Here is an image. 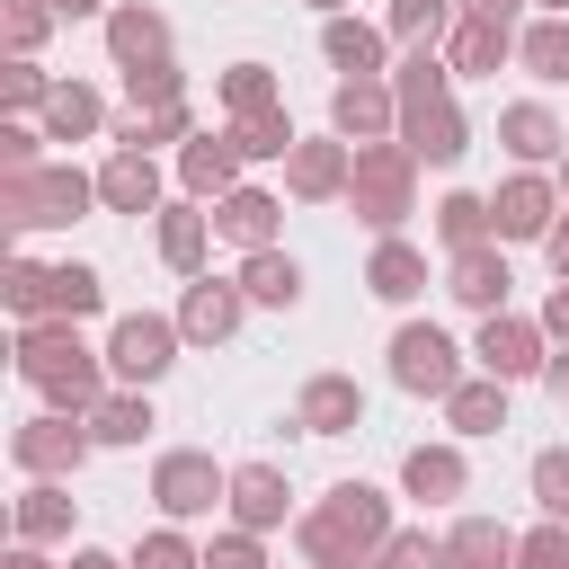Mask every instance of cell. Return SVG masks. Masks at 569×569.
<instances>
[{"label":"cell","mask_w":569,"mask_h":569,"mask_svg":"<svg viewBox=\"0 0 569 569\" xmlns=\"http://www.w3.org/2000/svg\"><path fill=\"white\" fill-rule=\"evenodd\" d=\"M391 533H400V525H391V498L365 489V480H338L320 507L293 516V551H302L311 569H373Z\"/></svg>","instance_id":"6da1fadb"},{"label":"cell","mask_w":569,"mask_h":569,"mask_svg":"<svg viewBox=\"0 0 569 569\" xmlns=\"http://www.w3.org/2000/svg\"><path fill=\"white\" fill-rule=\"evenodd\" d=\"M391 98H400V133H391V142H409L418 169H453V160L471 151V124H462V107H453V62H445V53H409V62L391 71Z\"/></svg>","instance_id":"7a4b0ae2"},{"label":"cell","mask_w":569,"mask_h":569,"mask_svg":"<svg viewBox=\"0 0 569 569\" xmlns=\"http://www.w3.org/2000/svg\"><path fill=\"white\" fill-rule=\"evenodd\" d=\"M18 373L44 391V409H71V418H89L107 400V356H89L80 320H27L18 329Z\"/></svg>","instance_id":"3957f363"},{"label":"cell","mask_w":569,"mask_h":569,"mask_svg":"<svg viewBox=\"0 0 569 569\" xmlns=\"http://www.w3.org/2000/svg\"><path fill=\"white\" fill-rule=\"evenodd\" d=\"M347 204H356L365 231L400 240V222L418 213V160H409V142H365L356 151V178H347Z\"/></svg>","instance_id":"277c9868"},{"label":"cell","mask_w":569,"mask_h":569,"mask_svg":"<svg viewBox=\"0 0 569 569\" xmlns=\"http://www.w3.org/2000/svg\"><path fill=\"white\" fill-rule=\"evenodd\" d=\"M98 204V178L71 169V160H44L27 178H0V222L9 231H44V222H80Z\"/></svg>","instance_id":"5b68a950"},{"label":"cell","mask_w":569,"mask_h":569,"mask_svg":"<svg viewBox=\"0 0 569 569\" xmlns=\"http://www.w3.org/2000/svg\"><path fill=\"white\" fill-rule=\"evenodd\" d=\"M178 347H187L178 311H124V320L107 329V373H116L124 391H151V382L178 365Z\"/></svg>","instance_id":"8992f818"},{"label":"cell","mask_w":569,"mask_h":569,"mask_svg":"<svg viewBox=\"0 0 569 569\" xmlns=\"http://www.w3.org/2000/svg\"><path fill=\"white\" fill-rule=\"evenodd\" d=\"M89 453H98V436H89V418H71V409H36V418L9 427V462H18L27 480H71Z\"/></svg>","instance_id":"52a82bcc"},{"label":"cell","mask_w":569,"mask_h":569,"mask_svg":"<svg viewBox=\"0 0 569 569\" xmlns=\"http://www.w3.org/2000/svg\"><path fill=\"white\" fill-rule=\"evenodd\" d=\"M151 507H160L169 525H196V516L231 507V471H222L213 453L178 445V453H160V462H151Z\"/></svg>","instance_id":"ba28073f"},{"label":"cell","mask_w":569,"mask_h":569,"mask_svg":"<svg viewBox=\"0 0 569 569\" xmlns=\"http://www.w3.org/2000/svg\"><path fill=\"white\" fill-rule=\"evenodd\" d=\"M391 382L418 391V400H453L471 373H462V347H453L436 320H409V329L391 338Z\"/></svg>","instance_id":"9c48e42d"},{"label":"cell","mask_w":569,"mask_h":569,"mask_svg":"<svg viewBox=\"0 0 569 569\" xmlns=\"http://www.w3.org/2000/svg\"><path fill=\"white\" fill-rule=\"evenodd\" d=\"M471 365H480L489 382H525V373H542V365H551V356H542V320H525V311H489L480 338H471Z\"/></svg>","instance_id":"30bf717a"},{"label":"cell","mask_w":569,"mask_h":569,"mask_svg":"<svg viewBox=\"0 0 569 569\" xmlns=\"http://www.w3.org/2000/svg\"><path fill=\"white\" fill-rule=\"evenodd\" d=\"M560 213H569V204H560V187H551L542 169H516V178L489 196V231H498V240H551Z\"/></svg>","instance_id":"8fae6325"},{"label":"cell","mask_w":569,"mask_h":569,"mask_svg":"<svg viewBox=\"0 0 569 569\" xmlns=\"http://www.w3.org/2000/svg\"><path fill=\"white\" fill-rule=\"evenodd\" d=\"M329 133L338 142H391L400 133V98H391V80H338L329 89Z\"/></svg>","instance_id":"7c38bea8"},{"label":"cell","mask_w":569,"mask_h":569,"mask_svg":"<svg viewBox=\"0 0 569 569\" xmlns=\"http://www.w3.org/2000/svg\"><path fill=\"white\" fill-rule=\"evenodd\" d=\"M347 178H356V142H293V160H284V196L293 204H338L347 196Z\"/></svg>","instance_id":"4fadbf2b"},{"label":"cell","mask_w":569,"mask_h":569,"mask_svg":"<svg viewBox=\"0 0 569 569\" xmlns=\"http://www.w3.org/2000/svg\"><path fill=\"white\" fill-rule=\"evenodd\" d=\"M240 311H249V293H240L231 276H196V284L178 293V329H187V347H222V338L240 329Z\"/></svg>","instance_id":"5bb4252c"},{"label":"cell","mask_w":569,"mask_h":569,"mask_svg":"<svg viewBox=\"0 0 569 569\" xmlns=\"http://www.w3.org/2000/svg\"><path fill=\"white\" fill-rule=\"evenodd\" d=\"M178 187H187L196 204H222V196L240 187V142H231V124H222V133L178 142Z\"/></svg>","instance_id":"9a60e30c"},{"label":"cell","mask_w":569,"mask_h":569,"mask_svg":"<svg viewBox=\"0 0 569 569\" xmlns=\"http://www.w3.org/2000/svg\"><path fill=\"white\" fill-rule=\"evenodd\" d=\"M293 427H302V436H347V427H365L356 373H311V382L293 391Z\"/></svg>","instance_id":"2e32d148"},{"label":"cell","mask_w":569,"mask_h":569,"mask_svg":"<svg viewBox=\"0 0 569 569\" xmlns=\"http://www.w3.org/2000/svg\"><path fill=\"white\" fill-rule=\"evenodd\" d=\"M231 525H240V533H276V525H293V489H284L276 462H240V471H231Z\"/></svg>","instance_id":"e0dca14e"},{"label":"cell","mask_w":569,"mask_h":569,"mask_svg":"<svg viewBox=\"0 0 569 569\" xmlns=\"http://www.w3.org/2000/svg\"><path fill=\"white\" fill-rule=\"evenodd\" d=\"M71 516H80V498H71V480H27L18 498H9V533L18 542H71Z\"/></svg>","instance_id":"ac0fdd59"},{"label":"cell","mask_w":569,"mask_h":569,"mask_svg":"<svg viewBox=\"0 0 569 569\" xmlns=\"http://www.w3.org/2000/svg\"><path fill=\"white\" fill-rule=\"evenodd\" d=\"M107 62H116V71H151V62H169V18L142 9V0L107 9Z\"/></svg>","instance_id":"d6986e66"},{"label":"cell","mask_w":569,"mask_h":569,"mask_svg":"<svg viewBox=\"0 0 569 569\" xmlns=\"http://www.w3.org/2000/svg\"><path fill=\"white\" fill-rule=\"evenodd\" d=\"M516 36H525V27H498V18H453V36H445L453 80H498V62H516Z\"/></svg>","instance_id":"ffe728a7"},{"label":"cell","mask_w":569,"mask_h":569,"mask_svg":"<svg viewBox=\"0 0 569 569\" xmlns=\"http://www.w3.org/2000/svg\"><path fill=\"white\" fill-rule=\"evenodd\" d=\"M507 284H516V276H507V258H498V240H480V249H462V258H445V293H453L462 311H480V320H489V311H507Z\"/></svg>","instance_id":"44dd1931"},{"label":"cell","mask_w":569,"mask_h":569,"mask_svg":"<svg viewBox=\"0 0 569 569\" xmlns=\"http://www.w3.org/2000/svg\"><path fill=\"white\" fill-rule=\"evenodd\" d=\"M98 204L107 213H160V160L151 151H107L98 160Z\"/></svg>","instance_id":"7402d4cb"},{"label":"cell","mask_w":569,"mask_h":569,"mask_svg":"<svg viewBox=\"0 0 569 569\" xmlns=\"http://www.w3.org/2000/svg\"><path fill=\"white\" fill-rule=\"evenodd\" d=\"M151 240H160V267L196 284V276H204V240H213V213H204L196 196H178V204H160V231H151Z\"/></svg>","instance_id":"603a6c76"},{"label":"cell","mask_w":569,"mask_h":569,"mask_svg":"<svg viewBox=\"0 0 569 569\" xmlns=\"http://www.w3.org/2000/svg\"><path fill=\"white\" fill-rule=\"evenodd\" d=\"M498 142H507L525 169H542V160H560V151H569V133H560V116H551L542 98H516V107H498Z\"/></svg>","instance_id":"cb8c5ba5"},{"label":"cell","mask_w":569,"mask_h":569,"mask_svg":"<svg viewBox=\"0 0 569 569\" xmlns=\"http://www.w3.org/2000/svg\"><path fill=\"white\" fill-rule=\"evenodd\" d=\"M400 489L427 498V507H453V498L471 489V462H462L453 445H409V453H400Z\"/></svg>","instance_id":"d4e9b609"},{"label":"cell","mask_w":569,"mask_h":569,"mask_svg":"<svg viewBox=\"0 0 569 569\" xmlns=\"http://www.w3.org/2000/svg\"><path fill=\"white\" fill-rule=\"evenodd\" d=\"M213 231H222V240H240V249H276V231H284V204H276L267 187H231V196L213 204Z\"/></svg>","instance_id":"484cf974"},{"label":"cell","mask_w":569,"mask_h":569,"mask_svg":"<svg viewBox=\"0 0 569 569\" xmlns=\"http://www.w3.org/2000/svg\"><path fill=\"white\" fill-rule=\"evenodd\" d=\"M320 53H329L347 80H382L391 36H382V27H365V18H320Z\"/></svg>","instance_id":"4316f807"},{"label":"cell","mask_w":569,"mask_h":569,"mask_svg":"<svg viewBox=\"0 0 569 569\" xmlns=\"http://www.w3.org/2000/svg\"><path fill=\"white\" fill-rule=\"evenodd\" d=\"M89 133H116V124H107V98H98L89 80H53V98H44V142H89Z\"/></svg>","instance_id":"83f0119b"},{"label":"cell","mask_w":569,"mask_h":569,"mask_svg":"<svg viewBox=\"0 0 569 569\" xmlns=\"http://www.w3.org/2000/svg\"><path fill=\"white\" fill-rule=\"evenodd\" d=\"M365 293H373V302H418V293H427V249H409V240H373V258H365Z\"/></svg>","instance_id":"f1b7e54d"},{"label":"cell","mask_w":569,"mask_h":569,"mask_svg":"<svg viewBox=\"0 0 569 569\" xmlns=\"http://www.w3.org/2000/svg\"><path fill=\"white\" fill-rule=\"evenodd\" d=\"M231 284H240V293H249L258 311H293V302H302V267H293L284 249H249Z\"/></svg>","instance_id":"f546056e"},{"label":"cell","mask_w":569,"mask_h":569,"mask_svg":"<svg viewBox=\"0 0 569 569\" xmlns=\"http://www.w3.org/2000/svg\"><path fill=\"white\" fill-rule=\"evenodd\" d=\"M453 18H462L453 0H391V9H382V36L409 44V53H436V44L453 36Z\"/></svg>","instance_id":"4dcf8cb0"},{"label":"cell","mask_w":569,"mask_h":569,"mask_svg":"<svg viewBox=\"0 0 569 569\" xmlns=\"http://www.w3.org/2000/svg\"><path fill=\"white\" fill-rule=\"evenodd\" d=\"M445 560H453V569H516V533H507L498 516H462V525L445 533Z\"/></svg>","instance_id":"1f68e13d"},{"label":"cell","mask_w":569,"mask_h":569,"mask_svg":"<svg viewBox=\"0 0 569 569\" xmlns=\"http://www.w3.org/2000/svg\"><path fill=\"white\" fill-rule=\"evenodd\" d=\"M196 107H133L116 116V151H160V142H196Z\"/></svg>","instance_id":"d6a6232c"},{"label":"cell","mask_w":569,"mask_h":569,"mask_svg":"<svg viewBox=\"0 0 569 569\" xmlns=\"http://www.w3.org/2000/svg\"><path fill=\"white\" fill-rule=\"evenodd\" d=\"M107 302V284H98V267H80V258H62V267H44V320H89Z\"/></svg>","instance_id":"836d02e7"},{"label":"cell","mask_w":569,"mask_h":569,"mask_svg":"<svg viewBox=\"0 0 569 569\" xmlns=\"http://www.w3.org/2000/svg\"><path fill=\"white\" fill-rule=\"evenodd\" d=\"M445 427H453V436H498V427H507V382L471 373V382L445 400Z\"/></svg>","instance_id":"e575fe53"},{"label":"cell","mask_w":569,"mask_h":569,"mask_svg":"<svg viewBox=\"0 0 569 569\" xmlns=\"http://www.w3.org/2000/svg\"><path fill=\"white\" fill-rule=\"evenodd\" d=\"M516 62H525L542 89H560V80H569V18H533V27L516 36Z\"/></svg>","instance_id":"d590c367"},{"label":"cell","mask_w":569,"mask_h":569,"mask_svg":"<svg viewBox=\"0 0 569 569\" xmlns=\"http://www.w3.org/2000/svg\"><path fill=\"white\" fill-rule=\"evenodd\" d=\"M151 427H160V418H151L142 391H107V400L89 409V436H98V445H142Z\"/></svg>","instance_id":"8d00e7d4"},{"label":"cell","mask_w":569,"mask_h":569,"mask_svg":"<svg viewBox=\"0 0 569 569\" xmlns=\"http://www.w3.org/2000/svg\"><path fill=\"white\" fill-rule=\"evenodd\" d=\"M436 231H445V249H453V258H462V249H480V240H498V231H489V196L453 187V196L436 204Z\"/></svg>","instance_id":"74e56055"},{"label":"cell","mask_w":569,"mask_h":569,"mask_svg":"<svg viewBox=\"0 0 569 569\" xmlns=\"http://www.w3.org/2000/svg\"><path fill=\"white\" fill-rule=\"evenodd\" d=\"M231 142H240V160H293V142H302V133H293V116H284V107H267V116H240V124H231Z\"/></svg>","instance_id":"f35d334b"},{"label":"cell","mask_w":569,"mask_h":569,"mask_svg":"<svg viewBox=\"0 0 569 569\" xmlns=\"http://www.w3.org/2000/svg\"><path fill=\"white\" fill-rule=\"evenodd\" d=\"M222 107H231V124H240V116H267V107H276V71H267V62H231V71H222Z\"/></svg>","instance_id":"ab89813d"},{"label":"cell","mask_w":569,"mask_h":569,"mask_svg":"<svg viewBox=\"0 0 569 569\" xmlns=\"http://www.w3.org/2000/svg\"><path fill=\"white\" fill-rule=\"evenodd\" d=\"M44 98H53V80L36 71V53H9V62H0V107H9V116H27V107L44 116Z\"/></svg>","instance_id":"60d3db41"},{"label":"cell","mask_w":569,"mask_h":569,"mask_svg":"<svg viewBox=\"0 0 569 569\" xmlns=\"http://www.w3.org/2000/svg\"><path fill=\"white\" fill-rule=\"evenodd\" d=\"M124 560H133V569H204V551H196L178 525H151V533H142Z\"/></svg>","instance_id":"b9f144b4"},{"label":"cell","mask_w":569,"mask_h":569,"mask_svg":"<svg viewBox=\"0 0 569 569\" xmlns=\"http://www.w3.org/2000/svg\"><path fill=\"white\" fill-rule=\"evenodd\" d=\"M533 507H542L551 525H569V445H542V453H533Z\"/></svg>","instance_id":"7bdbcfd3"},{"label":"cell","mask_w":569,"mask_h":569,"mask_svg":"<svg viewBox=\"0 0 569 569\" xmlns=\"http://www.w3.org/2000/svg\"><path fill=\"white\" fill-rule=\"evenodd\" d=\"M373 569H453V560H445V533L409 525V533H391V542H382V560H373Z\"/></svg>","instance_id":"ee69618b"},{"label":"cell","mask_w":569,"mask_h":569,"mask_svg":"<svg viewBox=\"0 0 569 569\" xmlns=\"http://www.w3.org/2000/svg\"><path fill=\"white\" fill-rule=\"evenodd\" d=\"M124 98H133V107H187V71H178V62L124 71Z\"/></svg>","instance_id":"f6af8a7d"},{"label":"cell","mask_w":569,"mask_h":569,"mask_svg":"<svg viewBox=\"0 0 569 569\" xmlns=\"http://www.w3.org/2000/svg\"><path fill=\"white\" fill-rule=\"evenodd\" d=\"M27 169H44V124H0V178H27Z\"/></svg>","instance_id":"bcb514c9"},{"label":"cell","mask_w":569,"mask_h":569,"mask_svg":"<svg viewBox=\"0 0 569 569\" xmlns=\"http://www.w3.org/2000/svg\"><path fill=\"white\" fill-rule=\"evenodd\" d=\"M0 293H9V311H18V329H27V320H44V267H36V258H9V276H0Z\"/></svg>","instance_id":"7dc6e473"},{"label":"cell","mask_w":569,"mask_h":569,"mask_svg":"<svg viewBox=\"0 0 569 569\" xmlns=\"http://www.w3.org/2000/svg\"><path fill=\"white\" fill-rule=\"evenodd\" d=\"M0 27H9V53H36L53 27V0H0Z\"/></svg>","instance_id":"c3c4849f"},{"label":"cell","mask_w":569,"mask_h":569,"mask_svg":"<svg viewBox=\"0 0 569 569\" xmlns=\"http://www.w3.org/2000/svg\"><path fill=\"white\" fill-rule=\"evenodd\" d=\"M516 569H569V525H533V533H516Z\"/></svg>","instance_id":"681fc988"},{"label":"cell","mask_w":569,"mask_h":569,"mask_svg":"<svg viewBox=\"0 0 569 569\" xmlns=\"http://www.w3.org/2000/svg\"><path fill=\"white\" fill-rule=\"evenodd\" d=\"M204 569H267V533H240V525L213 533L204 542Z\"/></svg>","instance_id":"f907efd6"},{"label":"cell","mask_w":569,"mask_h":569,"mask_svg":"<svg viewBox=\"0 0 569 569\" xmlns=\"http://www.w3.org/2000/svg\"><path fill=\"white\" fill-rule=\"evenodd\" d=\"M542 338L569 347V284H551V302H542Z\"/></svg>","instance_id":"816d5d0a"},{"label":"cell","mask_w":569,"mask_h":569,"mask_svg":"<svg viewBox=\"0 0 569 569\" xmlns=\"http://www.w3.org/2000/svg\"><path fill=\"white\" fill-rule=\"evenodd\" d=\"M462 18H498V27H516V0H453Z\"/></svg>","instance_id":"f5cc1de1"},{"label":"cell","mask_w":569,"mask_h":569,"mask_svg":"<svg viewBox=\"0 0 569 569\" xmlns=\"http://www.w3.org/2000/svg\"><path fill=\"white\" fill-rule=\"evenodd\" d=\"M542 258H551V276L569 284V222H551V240H542Z\"/></svg>","instance_id":"db71d44e"},{"label":"cell","mask_w":569,"mask_h":569,"mask_svg":"<svg viewBox=\"0 0 569 569\" xmlns=\"http://www.w3.org/2000/svg\"><path fill=\"white\" fill-rule=\"evenodd\" d=\"M542 382H551V400H569V347H560V356L542 365Z\"/></svg>","instance_id":"11a10c76"},{"label":"cell","mask_w":569,"mask_h":569,"mask_svg":"<svg viewBox=\"0 0 569 569\" xmlns=\"http://www.w3.org/2000/svg\"><path fill=\"white\" fill-rule=\"evenodd\" d=\"M0 569H53V560H44L36 542H9V560H0Z\"/></svg>","instance_id":"9f6ffc18"},{"label":"cell","mask_w":569,"mask_h":569,"mask_svg":"<svg viewBox=\"0 0 569 569\" xmlns=\"http://www.w3.org/2000/svg\"><path fill=\"white\" fill-rule=\"evenodd\" d=\"M62 569H133V560H116V551H71Z\"/></svg>","instance_id":"6f0895ef"},{"label":"cell","mask_w":569,"mask_h":569,"mask_svg":"<svg viewBox=\"0 0 569 569\" xmlns=\"http://www.w3.org/2000/svg\"><path fill=\"white\" fill-rule=\"evenodd\" d=\"M107 0H53V18H98Z\"/></svg>","instance_id":"680465c9"},{"label":"cell","mask_w":569,"mask_h":569,"mask_svg":"<svg viewBox=\"0 0 569 569\" xmlns=\"http://www.w3.org/2000/svg\"><path fill=\"white\" fill-rule=\"evenodd\" d=\"M311 9H320V18H347V0H311Z\"/></svg>","instance_id":"91938a15"},{"label":"cell","mask_w":569,"mask_h":569,"mask_svg":"<svg viewBox=\"0 0 569 569\" xmlns=\"http://www.w3.org/2000/svg\"><path fill=\"white\" fill-rule=\"evenodd\" d=\"M542 18H569V0H542Z\"/></svg>","instance_id":"94428289"},{"label":"cell","mask_w":569,"mask_h":569,"mask_svg":"<svg viewBox=\"0 0 569 569\" xmlns=\"http://www.w3.org/2000/svg\"><path fill=\"white\" fill-rule=\"evenodd\" d=\"M560 204H569V151H560Z\"/></svg>","instance_id":"6125c7cd"}]
</instances>
